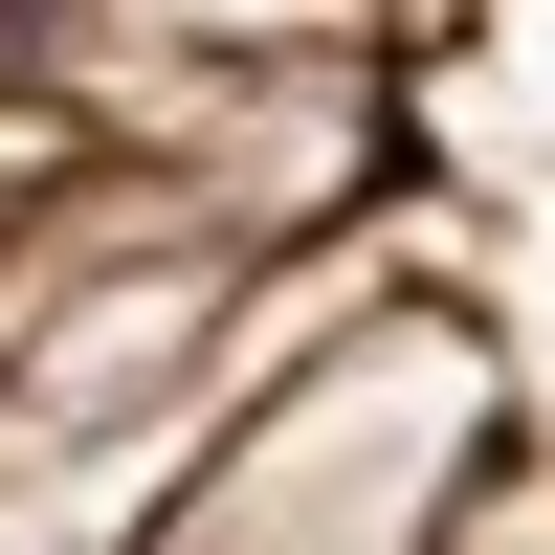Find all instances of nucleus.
<instances>
[{
	"label": "nucleus",
	"instance_id": "1",
	"mask_svg": "<svg viewBox=\"0 0 555 555\" xmlns=\"http://www.w3.org/2000/svg\"><path fill=\"white\" fill-rule=\"evenodd\" d=\"M67 23H89V0H0V89H23L44 44H67Z\"/></svg>",
	"mask_w": 555,
	"mask_h": 555
}]
</instances>
